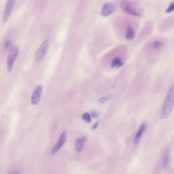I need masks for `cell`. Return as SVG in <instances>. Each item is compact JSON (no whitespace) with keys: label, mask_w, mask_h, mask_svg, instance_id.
Wrapping results in <instances>:
<instances>
[{"label":"cell","mask_w":174,"mask_h":174,"mask_svg":"<svg viewBox=\"0 0 174 174\" xmlns=\"http://www.w3.org/2000/svg\"><path fill=\"white\" fill-rule=\"evenodd\" d=\"M87 140L86 136H81L77 139L76 142V149L78 152H80Z\"/></svg>","instance_id":"10"},{"label":"cell","mask_w":174,"mask_h":174,"mask_svg":"<svg viewBox=\"0 0 174 174\" xmlns=\"http://www.w3.org/2000/svg\"><path fill=\"white\" fill-rule=\"evenodd\" d=\"M173 11H174V2L171 3V4L170 5V6H168L167 9L166 10V12H173Z\"/></svg>","instance_id":"17"},{"label":"cell","mask_w":174,"mask_h":174,"mask_svg":"<svg viewBox=\"0 0 174 174\" xmlns=\"http://www.w3.org/2000/svg\"><path fill=\"white\" fill-rule=\"evenodd\" d=\"M171 163V157L170 155H167L165 156L163 160V167L164 168H167L168 167L169 164Z\"/></svg>","instance_id":"13"},{"label":"cell","mask_w":174,"mask_h":174,"mask_svg":"<svg viewBox=\"0 0 174 174\" xmlns=\"http://www.w3.org/2000/svg\"><path fill=\"white\" fill-rule=\"evenodd\" d=\"M82 118L84 120L86 121V122H88V123H90L91 122V117L90 114H89L88 112L84 113L82 116Z\"/></svg>","instance_id":"14"},{"label":"cell","mask_w":174,"mask_h":174,"mask_svg":"<svg viewBox=\"0 0 174 174\" xmlns=\"http://www.w3.org/2000/svg\"><path fill=\"white\" fill-rule=\"evenodd\" d=\"M174 106V86L170 89L164 101V104L160 113L163 119L167 118L171 114Z\"/></svg>","instance_id":"1"},{"label":"cell","mask_w":174,"mask_h":174,"mask_svg":"<svg viewBox=\"0 0 174 174\" xmlns=\"http://www.w3.org/2000/svg\"><path fill=\"white\" fill-rule=\"evenodd\" d=\"M111 98V95H108L107 96H105V97L101 98L99 100V103H102V104H103V103H104L105 102H107L108 100H110Z\"/></svg>","instance_id":"16"},{"label":"cell","mask_w":174,"mask_h":174,"mask_svg":"<svg viewBox=\"0 0 174 174\" xmlns=\"http://www.w3.org/2000/svg\"><path fill=\"white\" fill-rule=\"evenodd\" d=\"M9 174H20V173L19 171L17 170H14V171H12Z\"/></svg>","instance_id":"20"},{"label":"cell","mask_w":174,"mask_h":174,"mask_svg":"<svg viewBox=\"0 0 174 174\" xmlns=\"http://www.w3.org/2000/svg\"><path fill=\"white\" fill-rule=\"evenodd\" d=\"M66 138H67V134H66V131L62 132L57 143L53 149L52 151L53 155L55 154L58 151V150H59V149L63 146L65 143L66 142Z\"/></svg>","instance_id":"8"},{"label":"cell","mask_w":174,"mask_h":174,"mask_svg":"<svg viewBox=\"0 0 174 174\" xmlns=\"http://www.w3.org/2000/svg\"><path fill=\"white\" fill-rule=\"evenodd\" d=\"M42 90L43 88L41 85H38L35 87L31 97V103L33 105H37L39 103Z\"/></svg>","instance_id":"6"},{"label":"cell","mask_w":174,"mask_h":174,"mask_svg":"<svg viewBox=\"0 0 174 174\" xmlns=\"http://www.w3.org/2000/svg\"><path fill=\"white\" fill-rule=\"evenodd\" d=\"M135 37V33L134 29L132 27L129 26L127 29L126 34V38L129 40H132L134 39Z\"/></svg>","instance_id":"11"},{"label":"cell","mask_w":174,"mask_h":174,"mask_svg":"<svg viewBox=\"0 0 174 174\" xmlns=\"http://www.w3.org/2000/svg\"><path fill=\"white\" fill-rule=\"evenodd\" d=\"M98 123H99L98 122H97V123H96L95 124H94V125H93V129H96V128L97 127V126H98Z\"/></svg>","instance_id":"21"},{"label":"cell","mask_w":174,"mask_h":174,"mask_svg":"<svg viewBox=\"0 0 174 174\" xmlns=\"http://www.w3.org/2000/svg\"><path fill=\"white\" fill-rule=\"evenodd\" d=\"M10 44H11V41L10 40L7 41V42H6V44H5V48H7L10 46Z\"/></svg>","instance_id":"19"},{"label":"cell","mask_w":174,"mask_h":174,"mask_svg":"<svg viewBox=\"0 0 174 174\" xmlns=\"http://www.w3.org/2000/svg\"><path fill=\"white\" fill-rule=\"evenodd\" d=\"M146 127H147V126H146V124L145 123L142 124V125H140L139 129L138 130V132L136 133V135L134 138V143L135 145H137L139 143L141 137L145 132Z\"/></svg>","instance_id":"9"},{"label":"cell","mask_w":174,"mask_h":174,"mask_svg":"<svg viewBox=\"0 0 174 174\" xmlns=\"http://www.w3.org/2000/svg\"><path fill=\"white\" fill-rule=\"evenodd\" d=\"M49 42L48 40L44 41L40 48H38L35 55V60L37 62H39L45 56V54L48 51V48Z\"/></svg>","instance_id":"4"},{"label":"cell","mask_w":174,"mask_h":174,"mask_svg":"<svg viewBox=\"0 0 174 174\" xmlns=\"http://www.w3.org/2000/svg\"><path fill=\"white\" fill-rule=\"evenodd\" d=\"M16 1V0H7L3 14V20L4 23H6L8 21Z\"/></svg>","instance_id":"5"},{"label":"cell","mask_w":174,"mask_h":174,"mask_svg":"<svg viewBox=\"0 0 174 174\" xmlns=\"http://www.w3.org/2000/svg\"><path fill=\"white\" fill-rule=\"evenodd\" d=\"M91 115L94 118H97L98 116V113L96 111H92L91 112Z\"/></svg>","instance_id":"18"},{"label":"cell","mask_w":174,"mask_h":174,"mask_svg":"<svg viewBox=\"0 0 174 174\" xmlns=\"http://www.w3.org/2000/svg\"><path fill=\"white\" fill-rule=\"evenodd\" d=\"M121 7L122 10L127 14L134 16H140V14L136 11L130 3L126 0H122L121 2Z\"/></svg>","instance_id":"3"},{"label":"cell","mask_w":174,"mask_h":174,"mask_svg":"<svg viewBox=\"0 0 174 174\" xmlns=\"http://www.w3.org/2000/svg\"><path fill=\"white\" fill-rule=\"evenodd\" d=\"M123 64L124 63L122 62L121 58L117 57V58H115L112 60V64H111V66L112 68L120 67L121 66H123Z\"/></svg>","instance_id":"12"},{"label":"cell","mask_w":174,"mask_h":174,"mask_svg":"<svg viewBox=\"0 0 174 174\" xmlns=\"http://www.w3.org/2000/svg\"><path fill=\"white\" fill-rule=\"evenodd\" d=\"M163 44L160 41H154L153 42V47L154 49H159L163 47Z\"/></svg>","instance_id":"15"},{"label":"cell","mask_w":174,"mask_h":174,"mask_svg":"<svg viewBox=\"0 0 174 174\" xmlns=\"http://www.w3.org/2000/svg\"><path fill=\"white\" fill-rule=\"evenodd\" d=\"M116 7L112 3H107L103 5L101 10V16L104 17L108 16L114 13Z\"/></svg>","instance_id":"7"},{"label":"cell","mask_w":174,"mask_h":174,"mask_svg":"<svg viewBox=\"0 0 174 174\" xmlns=\"http://www.w3.org/2000/svg\"><path fill=\"white\" fill-rule=\"evenodd\" d=\"M18 53H19V48L18 46L13 45L10 47L7 60V70L8 72H10L12 71L13 65L16 59L18 56Z\"/></svg>","instance_id":"2"}]
</instances>
